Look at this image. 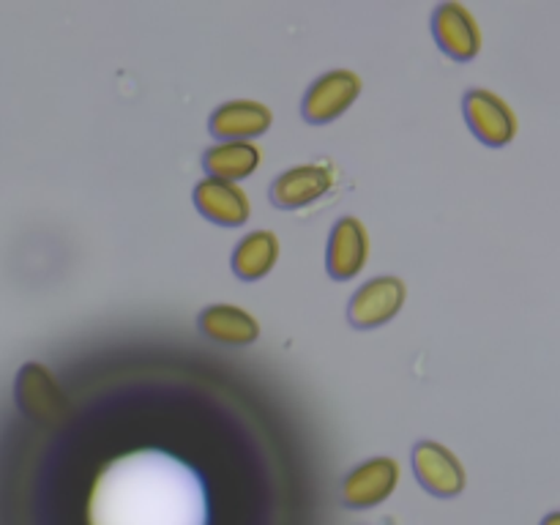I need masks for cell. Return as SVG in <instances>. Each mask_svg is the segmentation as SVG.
<instances>
[{
    "label": "cell",
    "instance_id": "cell-12",
    "mask_svg": "<svg viewBox=\"0 0 560 525\" xmlns=\"http://www.w3.org/2000/svg\"><path fill=\"white\" fill-rule=\"evenodd\" d=\"M197 326L211 342L228 345V348H246L260 337V323L255 315L233 304L206 306L197 317Z\"/></svg>",
    "mask_w": 560,
    "mask_h": 525
},
{
    "label": "cell",
    "instance_id": "cell-3",
    "mask_svg": "<svg viewBox=\"0 0 560 525\" xmlns=\"http://www.w3.org/2000/svg\"><path fill=\"white\" fill-rule=\"evenodd\" d=\"M361 77L350 69H334L317 77L301 102V115L306 124H331L339 115L348 113L361 93Z\"/></svg>",
    "mask_w": 560,
    "mask_h": 525
},
{
    "label": "cell",
    "instance_id": "cell-13",
    "mask_svg": "<svg viewBox=\"0 0 560 525\" xmlns=\"http://www.w3.org/2000/svg\"><path fill=\"white\" fill-rule=\"evenodd\" d=\"M279 257V238L271 230H255L246 238H241V244L233 252V273L241 282H257V279L268 277L271 268L277 266Z\"/></svg>",
    "mask_w": 560,
    "mask_h": 525
},
{
    "label": "cell",
    "instance_id": "cell-4",
    "mask_svg": "<svg viewBox=\"0 0 560 525\" xmlns=\"http://www.w3.org/2000/svg\"><path fill=\"white\" fill-rule=\"evenodd\" d=\"M405 299H408V284L399 277H375L355 290V295L348 304V320L350 326L359 331H370V328L386 326L388 320L397 317L402 310Z\"/></svg>",
    "mask_w": 560,
    "mask_h": 525
},
{
    "label": "cell",
    "instance_id": "cell-8",
    "mask_svg": "<svg viewBox=\"0 0 560 525\" xmlns=\"http://www.w3.org/2000/svg\"><path fill=\"white\" fill-rule=\"evenodd\" d=\"M399 481V465L392 457H375L350 470L342 481V503L348 509H372L386 501Z\"/></svg>",
    "mask_w": 560,
    "mask_h": 525
},
{
    "label": "cell",
    "instance_id": "cell-5",
    "mask_svg": "<svg viewBox=\"0 0 560 525\" xmlns=\"http://www.w3.org/2000/svg\"><path fill=\"white\" fill-rule=\"evenodd\" d=\"M413 474L419 485L435 498H457L465 490V481H468L457 454L438 441L416 443Z\"/></svg>",
    "mask_w": 560,
    "mask_h": 525
},
{
    "label": "cell",
    "instance_id": "cell-9",
    "mask_svg": "<svg viewBox=\"0 0 560 525\" xmlns=\"http://www.w3.org/2000/svg\"><path fill=\"white\" fill-rule=\"evenodd\" d=\"M331 186L334 173L326 164H301V167L284 170L282 175L273 178L268 200L279 211H295V208H304L315 202L317 197L328 195Z\"/></svg>",
    "mask_w": 560,
    "mask_h": 525
},
{
    "label": "cell",
    "instance_id": "cell-6",
    "mask_svg": "<svg viewBox=\"0 0 560 525\" xmlns=\"http://www.w3.org/2000/svg\"><path fill=\"white\" fill-rule=\"evenodd\" d=\"M432 36L438 47L457 63H468L481 52V31L463 3H441L432 14Z\"/></svg>",
    "mask_w": 560,
    "mask_h": 525
},
{
    "label": "cell",
    "instance_id": "cell-14",
    "mask_svg": "<svg viewBox=\"0 0 560 525\" xmlns=\"http://www.w3.org/2000/svg\"><path fill=\"white\" fill-rule=\"evenodd\" d=\"M260 167V148L252 142H219L202 153V170L217 180L249 178Z\"/></svg>",
    "mask_w": 560,
    "mask_h": 525
},
{
    "label": "cell",
    "instance_id": "cell-7",
    "mask_svg": "<svg viewBox=\"0 0 560 525\" xmlns=\"http://www.w3.org/2000/svg\"><path fill=\"white\" fill-rule=\"evenodd\" d=\"M366 257H370V235L364 222L355 217H342L328 235V277L337 282H350L366 266Z\"/></svg>",
    "mask_w": 560,
    "mask_h": 525
},
{
    "label": "cell",
    "instance_id": "cell-15",
    "mask_svg": "<svg viewBox=\"0 0 560 525\" xmlns=\"http://www.w3.org/2000/svg\"><path fill=\"white\" fill-rule=\"evenodd\" d=\"M541 525H560V514H550V517H547Z\"/></svg>",
    "mask_w": 560,
    "mask_h": 525
},
{
    "label": "cell",
    "instance_id": "cell-2",
    "mask_svg": "<svg viewBox=\"0 0 560 525\" xmlns=\"http://www.w3.org/2000/svg\"><path fill=\"white\" fill-rule=\"evenodd\" d=\"M463 113L476 140H481L485 145L503 148L517 137L520 124L514 109L498 93L487 91V88H470L465 93Z\"/></svg>",
    "mask_w": 560,
    "mask_h": 525
},
{
    "label": "cell",
    "instance_id": "cell-1",
    "mask_svg": "<svg viewBox=\"0 0 560 525\" xmlns=\"http://www.w3.org/2000/svg\"><path fill=\"white\" fill-rule=\"evenodd\" d=\"M16 408L25 419L42 427H58L69 419L71 405L66 399L63 388L52 377V372L38 361H27L20 366L14 383Z\"/></svg>",
    "mask_w": 560,
    "mask_h": 525
},
{
    "label": "cell",
    "instance_id": "cell-11",
    "mask_svg": "<svg viewBox=\"0 0 560 525\" xmlns=\"http://www.w3.org/2000/svg\"><path fill=\"white\" fill-rule=\"evenodd\" d=\"M273 115L266 104L252 102V98H235L213 109L208 129L222 142H246L252 137H260L271 129Z\"/></svg>",
    "mask_w": 560,
    "mask_h": 525
},
{
    "label": "cell",
    "instance_id": "cell-10",
    "mask_svg": "<svg viewBox=\"0 0 560 525\" xmlns=\"http://www.w3.org/2000/svg\"><path fill=\"white\" fill-rule=\"evenodd\" d=\"M195 208L213 224L241 228L252 217V202L238 184L206 178L195 186Z\"/></svg>",
    "mask_w": 560,
    "mask_h": 525
}]
</instances>
